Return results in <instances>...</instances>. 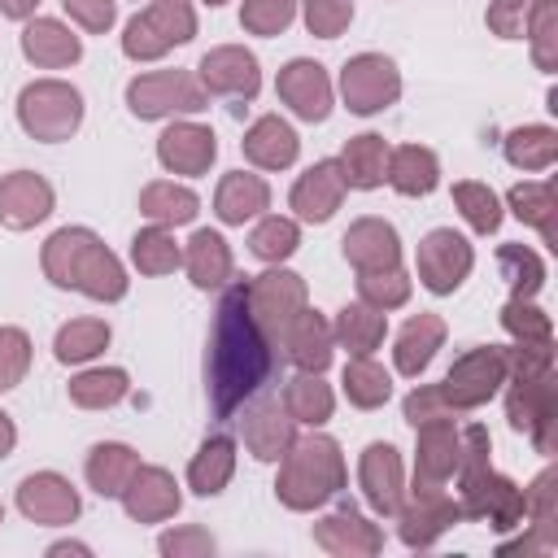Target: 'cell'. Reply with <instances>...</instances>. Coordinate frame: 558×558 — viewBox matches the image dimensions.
Here are the masks:
<instances>
[{"instance_id": "49", "label": "cell", "mask_w": 558, "mask_h": 558, "mask_svg": "<svg viewBox=\"0 0 558 558\" xmlns=\"http://www.w3.org/2000/svg\"><path fill=\"white\" fill-rule=\"evenodd\" d=\"M410 292H414V283H410V275H405L401 266L357 275V301H362V305H371V310H379V314L401 310V305L410 301Z\"/></svg>"}, {"instance_id": "37", "label": "cell", "mask_w": 558, "mask_h": 558, "mask_svg": "<svg viewBox=\"0 0 558 558\" xmlns=\"http://www.w3.org/2000/svg\"><path fill=\"white\" fill-rule=\"evenodd\" d=\"M279 405L288 410L292 423H305V427H323L336 410V392L331 384L318 375V371H296L288 384H283V397Z\"/></svg>"}, {"instance_id": "18", "label": "cell", "mask_w": 558, "mask_h": 558, "mask_svg": "<svg viewBox=\"0 0 558 558\" xmlns=\"http://www.w3.org/2000/svg\"><path fill=\"white\" fill-rule=\"evenodd\" d=\"M523 523H527V536L501 545V554H545L558 545V475L545 466L527 488H523Z\"/></svg>"}, {"instance_id": "50", "label": "cell", "mask_w": 558, "mask_h": 558, "mask_svg": "<svg viewBox=\"0 0 558 558\" xmlns=\"http://www.w3.org/2000/svg\"><path fill=\"white\" fill-rule=\"evenodd\" d=\"M527 44H532L536 70L554 74L558 70V0H536L532 26H527Z\"/></svg>"}, {"instance_id": "43", "label": "cell", "mask_w": 558, "mask_h": 558, "mask_svg": "<svg viewBox=\"0 0 558 558\" xmlns=\"http://www.w3.org/2000/svg\"><path fill=\"white\" fill-rule=\"evenodd\" d=\"M70 401L78 410H109L131 392V375L122 366H87L70 379Z\"/></svg>"}, {"instance_id": "44", "label": "cell", "mask_w": 558, "mask_h": 558, "mask_svg": "<svg viewBox=\"0 0 558 558\" xmlns=\"http://www.w3.org/2000/svg\"><path fill=\"white\" fill-rule=\"evenodd\" d=\"M131 266H135L140 275H153V279H157V275H170V270L183 266V244L174 240L170 227L153 222V227L135 231V240H131Z\"/></svg>"}, {"instance_id": "45", "label": "cell", "mask_w": 558, "mask_h": 558, "mask_svg": "<svg viewBox=\"0 0 558 558\" xmlns=\"http://www.w3.org/2000/svg\"><path fill=\"white\" fill-rule=\"evenodd\" d=\"M301 248V227L296 218H283V214H262L257 227L248 231V253L266 266H283L292 253Z\"/></svg>"}, {"instance_id": "54", "label": "cell", "mask_w": 558, "mask_h": 558, "mask_svg": "<svg viewBox=\"0 0 558 558\" xmlns=\"http://www.w3.org/2000/svg\"><path fill=\"white\" fill-rule=\"evenodd\" d=\"M401 414H405V423L410 427H423V423H458L462 418V410H453L449 405V397L440 392V384H418L405 401H401Z\"/></svg>"}, {"instance_id": "20", "label": "cell", "mask_w": 558, "mask_h": 558, "mask_svg": "<svg viewBox=\"0 0 558 558\" xmlns=\"http://www.w3.org/2000/svg\"><path fill=\"white\" fill-rule=\"evenodd\" d=\"M344 192H349V183L340 174V161L336 157H323L305 174H296V183L288 192V205H292V214L301 222H327L344 205Z\"/></svg>"}, {"instance_id": "11", "label": "cell", "mask_w": 558, "mask_h": 558, "mask_svg": "<svg viewBox=\"0 0 558 558\" xmlns=\"http://www.w3.org/2000/svg\"><path fill=\"white\" fill-rule=\"evenodd\" d=\"M414 266H418V283L432 292V296H453L471 266H475V248L466 235H458L453 227H436L418 240V253H414Z\"/></svg>"}, {"instance_id": "22", "label": "cell", "mask_w": 558, "mask_h": 558, "mask_svg": "<svg viewBox=\"0 0 558 558\" xmlns=\"http://www.w3.org/2000/svg\"><path fill=\"white\" fill-rule=\"evenodd\" d=\"M218 157V135L205 126V122H170L161 135H157V161L170 170V174H205Z\"/></svg>"}, {"instance_id": "60", "label": "cell", "mask_w": 558, "mask_h": 558, "mask_svg": "<svg viewBox=\"0 0 558 558\" xmlns=\"http://www.w3.org/2000/svg\"><path fill=\"white\" fill-rule=\"evenodd\" d=\"M35 9H39V0H0V17H13V22L35 17Z\"/></svg>"}, {"instance_id": "58", "label": "cell", "mask_w": 558, "mask_h": 558, "mask_svg": "<svg viewBox=\"0 0 558 558\" xmlns=\"http://www.w3.org/2000/svg\"><path fill=\"white\" fill-rule=\"evenodd\" d=\"M157 549L166 554V558H209L214 549H218V541L205 532V527H174V532H161V541H157Z\"/></svg>"}, {"instance_id": "63", "label": "cell", "mask_w": 558, "mask_h": 558, "mask_svg": "<svg viewBox=\"0 0 558 558\" xmlns=\"http://www.w3.org/2000/svg\"><path fill=\"white\" fill-rule=\"evenodd\" d=\"M205 4H209V9H218V4H227V0H205Z\"/></svg>"}, {"instance_id": "39", "label": "cell", "mask_w": 558, "mask_h": 558, "mask_svg": "<svg viewBox=\"0 0 558 558\" xmlns=\"http://www.w3.org/2000/svg\"><path fill=\"white\" fill-rule=\"evenodd\" d=\"M331 336H336L340 349H349V357H371V353L384 344V336H388V318H384L379 310L353 301V305H344V310L336 314Z\"/></svg>"}, {"instance_id": "14", "label": "cell", "mask_w": 558, "mask_h": 558, "mask_svg": "<svg viewBox=\"0 0 558 558\" xmlns=\"http://www.w3.org/2000/svg\"><path fill=\"white\" fill-rule=\"evenodd\" d=\"M310 305V292H305V279L296 270H283V266H270L262 270L257 279H248V310L253 318L262 323V331L279 344L283 327Z\"/></svg>"}, {"instance_id": "59", "label": "cell", "mask_w": 558, "mask_h": 558, "mask_svg": "<svg viewBox=\"0 0 558 558\" xmlns=\"http://www.w3.org/2000/svg\"><path fill=\"white\" fill-rule=\"evenodd\" d=\"M65 13L87 31V35H105L118 22V0H61Z\"/></svg>"}, {"instance_id": "19", "label": "cell", "mask_w": 558, "mask_h": 558, "mask_svg": "<svg viewBox=\"0 0 558 558\" xmlns=\"http://www.w3.org/2000/svg\"><path fill=\"white\" fill-rule=\"evenodd\" d=\"M314 545L331 558H375L384 549V527L362 519L353 506H340L314 523Z\"/></svg>"}, {"instance_id": "28", "label": "cell", "mask_w": 558, "mask_h": 558, "mask_svg": "<svg viewBox=\"0 0 558 558\" xmlns=\"http://www.w3.org/2000/svg\"><path fill=\"white\" fill-rule=\"evenodd\" d=\"M240 153H244V161L257 166V170H288V166L296 161V153H301V140H296V131H292L279 113H262V118L244 131Z\"/></svg>"}, {"instance_id": "5", "label": "cell", "mask_w": 558, "mask_h": 558, "mask_svg": "<svg viewBox=\"0 0 558 558\" xmlns=\"http://www.w3.org/2000/svg\"><path fill=\"white\" fill-rule=\"evenodd\" d=\"M192 35H196V9H192V0H148L122 26V52L131 61H161L170 48L187 44Z\"/></svg>"}, {"instance_id": "6", "label": "cell", "mask_w": 558, "mask_h": 558, "mask_svg": "<svg viewBox=\"0 0 558 558\" xmlns=\"http://www.w3.org/2000/svg\"><path fill=\"white\" fill-rule=\"evenodd\" d=\"M126 109L140 122H161L174 113H201L209 109V96L192 70H148L126 83Z\"/></svg>"}, {"instance_id": "7", "label": "cell", "mask_w": 558, "mask_h": 558, "mask_svg": "<svg viewBox=\"0 0 558 558\" xmlns=\"http://www.w3.org/2000/svg\"><path fill=\"white\" fill-rule=\"evenodd\" d=\"M458 506H462V519L488 523L493 532H514V527H523V510H527L523 488H519L510 475L493 471V462L480 466V471L458 475Z\"/></svg>"}, {"instance_id": "48", "label": "cell", "mask_w": 558, "mask_h": 558, "mask_svg": "<svg viewBox=\"0 0 558 558\" xmlns=\"http://www.w3.org/2000/svg\"><path fill=\"white\" fill-rule=\"evenodd\" d=\"M453 205H458V214L466 218V227L480 231V235H493V231L501 227V218H506L497 192H493L488 183H475V179L453 183Z\"/></svg>"}, {"instance_id": "16", "label": "cell", "mask_w": 558, "mask_h": 558, "mask_svg": "<svg viewBox=\"0 0 558 558\" xmlns=\"http://www.w3.org/2000/svg\"><path fill=\"white\" fill-rule=\"evenodd\" d=\"M357 484H362L366 506H371L379 519L397 514L401 501H405V466H401L397 445L371 440V445L362 449V458H357Z\"/></svg>"}, {"instance_id": "1", "label": "cell", "mask_w": 558, "mask_h": 558, "mask_svg": "<svg viewBox=\"0 0 558 558\" xmlns=\"http://www.w3.org/2000/svg\"><path fill=\"white\" fill-rule=\"evenodd\" d=\"M209 401L222 418H231L270 375H275V340L248 310V279L231 283L218 301L209 331Z\"/></svg>"}, {"instance_id": "4", "label": "cell", "mask_w": 558, "mask_h": 558, "mask_svg": "<svg viewBox=\"0 0 558 558\" xmlns=\"http://www.w3.org/2000/svg\"><path fill=\"white\" fill-rule=\"evenodd\" d=\"M17 122L39 144H61L83 126V92L65 78H35L17 92Z\"/></svg>"}, {"instance_id": "13", "label": "cell", "mask_w": 558, "mask_h": 558, "mask_svg": "<svg viewBox=\"0 0 558 558\" xmlns=\"http://www.w3.org/2000/svg\"><path fill=\"white\" fill-rule=\"evenodd\" d=\"M196 78L205 87V96H222L231 105H248L262 92V65L244 44H218L201 57Z\"/></svg>"}, {"instance_id": "3", "label": "cell", "mask_w": 558, "mask_h": 558, "mask_svg": "<svg viewBox=\"0 0 558 558\" xmlns=\"http://www.w3.org/2000/svg\"><path fill=\"white\" fill-rule=\"evenodd\" d=\"M344 480H349V466H344L340 445L323 432H310V436H296L288 445V453L279 458L275 497H279V506L305 514V510L327 506L344 488Z\"/></svg>"}, {"instance_id": "46", "label": "cell", "mask_w": 558, "mask_h": 558, "mask_svg": "<svg viewBox=\"0 0 558 558\" xmlns=\"http://www.w3.org/2000/svg\"><path fill=\"white\" fill-rule=\"evenodd\" d=\"M340 388H344L349 405H357V410H379V405L392 397V375H388L375 357H349V362H344V375H340Z\"/></svg>"}, {"instance_id": "23", "label": "cell", "mask_w": 558, "mask_h": 558, "mask_svg": "<svg viewBox=\"0 0 558 558\" xmlns=\"http://www.w3.org/2000/svg\"><path fill=\"white\" fill-rule=\"evenodd\" d=\"M52 183L35 170H13L0 179V227L31 231L52 214Z\"/></svg>"}, {"instance_id": "33", "label": "cell", "mask_w": 558, "mask_h": 558, "mask_svg": "<svg viewBox=\"0 0 558 558\" xmlns=\"http://www.w3.org/2000/svg\"><path fill=\"white\" fill-rule=\"evenodd\" d=\"M140 471V453L122 440H100L87 449V462H83V475H87V488L100 493V497H122V488L131 484V475Z\"/></svg>"}, {"instance_id": "12", "label": "cell", "mask_w": 558, "mask_h": 558, "mask_svg": "<svg viewBox=\"0 0 558 558\" xmlns=\"http://www.w3.org/2000/svg\"><path fill=\"white\" fill-rule=\"evenodd\" d=\"M453 523H462V506L445 493V484H414L410 501L397 510V536L410 549H432Z\"/></svg>"}, {"instance_id": "61", "label": "cell", "mask_w": 558, "mask_h": 558, "mask_svg": "<svg viewBox=\"0 0 558 558\" xmlns=\"http://www.w3.org/2000/svg\"><path fill=\"white\" fill-rule=\"evenodd\" d=\"M13 445H17V427H13V418L0 410V458H9Z\"/></svg>"}, {"instance_id": "62", "label": "cell", "mask_w": 558, "mask_h": 558, "mask_svg": "<svg viewBox=\"0 0 558 558\" xmlns=\"http://www.w3.org/2000/svg\"><path fill=\"white\" fill-rule=\"evenodd\" d=\"M61 554H92L83 541H57V545H48V558H61Z\"/></svg>"}, {"instance_id": "64", "label": "cell", "mask_w": 558, "mask_h": 558, "mask_svg": "<svg viewBox=\"0 0 558 558\" xmlns=\"http://www.w3.org/2000/svg\"><path fill=\"white\" fill-rule=\"evenodd\" d=\"M0 523H4V506H0Z\"/></svg>"}, {"instance_id": "53", "label": "cell", "mask_w": 558, "mask_h": 558, "mask_svg": "<svg viewBox=\"0 0 558 558\" xmlns=\"http://www.w3.org/2000/svg\"><path fill=\"white\" fill-rule=\"evenodd\" d=\"M506 353V379L554 375V340H514Z\"/></svg>"}, {"instance_id": "17", "label": "cell", "mask_w": 558, "mask_h": 558, "mask_svg": "<svg viewBox=\"0 0 558 558\" xmlns=\"http://www.w3.org/2000/svg\"><path fill=\"white\" fill-rule=\"evenodd\" d=\"M17 510L39 527H65L78 519V488L57 471H35L17 484Z\"/></svg>"}, {"instance_id": "29", "label": "cell", "mask_w": 558, "mask_h": 558, "mask_svg": "<svg viewBox=\"0 0 558 558\" xmlns=\"http://www.w3.org/2000/svg\"><path fill=\"white\" fill-rule=\"evenodd\" d=\"M270 209V183L262 174H248V170H231L218 179V192H214V214L222 227H244L248 218H262Z\"/></svg>"}, {"instance_id": "2", "label": "cell", "mask_w": 558, "mask_h": 558, "mask_svg": "<svg viewBox=\"0 0 558 558\" xmlns=\"http://www.w3.org/2000/svg\"><path fill=\"white\" fill-rule=\"evenodd\" d=\"M44 279L52 288H74L92 301H122L126 296V266L118 262V253L92 231V227H61L44 240L39 253Z\"/></svg>"}, {"instance_id": "38", "label": "cell", "mask_w": 558, "mask_h": 558, "mask_svg": "<svg viewBox=\"0 0 558 558\" xmlns=\"http://www.w3.org/2000/svg\"><path fill=\"white\" fill-rule=\"evenodd\" d=\"M336 161H340V174H344L349 187L371 192V187H379L384 174H388V144H384V135L362 131V135L344 140V148H340Z\"/></svg>"}, {"instance_id": "34", "label": "cell", "mask_w": 558, "mask_h": 558, "mask_svg": "<svg viewBox=\"0 0 558 558\" xmlns=\"http://www.w3.org/2000/svg\"><path fill=\"white\" fill-rule=\"evenodd\" d=\"M384 183L392 192H401V196H432L436 183H440V161L423 144L388 148V174H384Z\"/></svg>"}, {"instance_id": "24", "label": "cell", "mask_w": 558, "mask_h": 558, "mask_svg": "<svg viewBox=\"0 0 558 558\" xmlns=\"http://www.w3.org/2000/svg\"><path fill=\"white\" fill-rule=\"evenodd\" d=\"M340 244H344V262H349L357 275L401 266V240H397V227H392L388 218H357V222L344 231Z\"/></svg>"}, {"instance_id": "15", "label": "cell", "mask_w": 558, "mask_h": 558, "mask_svg": "<svg viewBox=\"0 0 558 558\" xmlns=\"http://www.w3.org/2000/svg\"><path fill=\"white\" fill-rule=\"evenodd\" d=\"M275 92L301 122H327V113L336 105V87H331L327 70L310 57H292L288 65H279Z\"/></svg>"}, {"instance_id": "42", "label": "cell", "mask_w": 558, "mask_h": 558, "mask_svg": "<svg viewBox=\"0 0 558 558\" xmlns=\"http://www.w3.org/2000/svg\"><path fill=\"white\" fill-rule=\"evenodd\" d=\"M109 336H113V331H109L105 318H70V323L57 327L52 353H57L61 366H83V362H92L96 353L109 349Z\"/></svg>"}, {"instance_id": "9", "label": "cell", "mask_w": 558, "mask_h": 558, "mask_svg": "<svg viewBox=\"0 0 558 558\" xmlns=\"http://www.w3.org/2000/svg\"><path fill=\"white\" fill-rule=\"evenodd\" d=\"M340 96H344V109L357 113V118L384 113L401 96V70H397V61L384 57V52H357V57H349L344 70H340Z\"/></svg>"}, {"instance_id": "31", "label": "cell", "mask_w": 558, "mask_h": 558, "mask_svg": "<svg viewBox=\"0 0 558 558\" xmlns=\"http://www.w3.org/2000/svg\"><path fill=\"white\" fill-rule=\"evenodd\" d=\"M292 440H296V423L279 401H257L253 410H244V449L257 462H279Z\"/></svg>"}, {"instance_id": "21", "label": "cell", "mask_w": 558, "mask_h": 558, "mask_svg": "<svg viewBox=\"0 0 558 558\" xmlns=\"http://www.w3.org/2000/svg\"><path fill=\"white\" fill-rule=\"evenodd\" d=\"M118 501H122L126 519H135V523H166V519L179 514L183 493H179V484L166 466H144L140 462V471L131 475V484L122 488Z\"/></svg>"}, {"instance_id": "47", "label": "cell", "mask_w": 558, "mask_h": 558, "mask_svg": "<svg viewBox=\"0 0 558 558\" xmlns=\"http://www.w3.org/2000/svg\"><path fill=\"white\" fill-rule=\"evenodd\" d=\"M497 270H501V279H506L510 296L532 301V296L545 288V262H541V253L527 248V244H501V248H497Z\"/></svg>"}, {"instance_id": "36", "label": "cell", "mask_w": 558, "mask_h": 558, "mask_svg": "<svg viewBox=\"0 0 558 558\" xmlns=\"http://www.w3.org/2000/svg\"><path fill=\"white\" fill-rule=\"evenodd\" d=\"M231 475H235V440L222 436V432L205 436L201 449L187 462V488L196 497H218L231 484Z\"/></svg>"}, {"instance_id": "27", "label": "cell", "mask_w": 558, "mask_h": 558, "mask_svg": "<svg viewBox=\"0 0 558 558\" xmlns=\"http://www.w3.org/2000/svg\"><path fill=\"white\" fill-rule=\"evenodd\" d=\"M414 484H449L462 453V432L453 423H423L414 427Z\"/></svg>"}, {"instance_id": "10", "label": "cell", "mask_w": 558, "mask_h": 558, "mask_svg": "<svg viewBox=\"0 0 558 558\" xmlns=\"http://www.w3.org/2000/svg\"><path fill=\"white\" fill-rule=\"evenodd\" d=\"M506 384V353L497 344H475L462 357H453L449 375L440 379V392L449 397L453 410L471 414L480 405H488Z\"/></svg>"}, {"instance_id": "55", "label": "cell", "mask_w": 558, "mask_h": 558, "mask_svg": "<svg viewBox=\"0 0 558 558\" xmlns=\"http://www.w3.org/2000/svg\"><path fill=\"white\" fill-rule=\"evenodd\" d=\"M301 17L314 39H340L353 22V0H301Z\"/></svg>"}, {"instance_id": "30", "label": "cell", "mask_w": 558, "mask_h": 558, "mask_svg": "<svg viewBox=\"0 0 558 558\" xmlns=\"http://www.w3.org/2000/svg\"><path fill=\"white\" fill-rule=\"evenodd\" d=\"M445 318L440 314H414L401 331H397V340H392V366H397V375H405V379H418L427 366H432V357H436V349L445 344Z\"/></svg>"}, {"instance_id": "8", "label": "cell", "mask_w": 558, "mask_h": 558, "mask_svg": "<svg viewBox=\"0 0 558 558\" xmlns=\"http://www.w3.org/2000/svg\"><path fill=\"white\" fill-rule=\"evenodd\" d=\"M506 418L514 432H523L536 453H558V379L536 375V379H506Z\"/></svg>"}, {"instance_id": "35", "label": "cell", "mask_w": 558, "mask_h": 558, "mask_svg": "<svg viewBox=\"0 0 558 558\" xmlns=\"http://www.w3.org/2000/svg\"><path fill=\"white\" fill-rule=\"evenodd\" d=\"M506 205H510V214H514L519 222L536 227L549 248H558V187H554L549 179H541V183H536V179L514 183V187L506 192Z\"/></svg>"}, {"instance_id": "26", "label": "cell", "mask_w": 558, "mask_h": 558, "mask_svg": "<svg viewBox=\"0 0 558 558\" xmlns=\"http://www.w3.org/2000/svg\"><path fill=\"white\" fill-rule=\"evenodd\" d=\"M283 353H288V362L296 366V371H327L331 366V357H336V336H331V323L318 314V310H301L288 327H283Z\"/></svg>"}, {"instance_id": "25", "label": "cell", "mask_w": 558, "mask_h": 558, "mask_svg": "<svg viewBox=\"0 0 558 558\" xmlns=\"http://www.w3.org/2000/svg\"><path fill=\"white\" fill-rule=\"evenodd\" d=\"M17 44H22V57L39 70H65L83 57V39L57 17H26Z\"/></svg>"}, {"instance_id": "41", "label": "cell", "mask_w": 558, "mask_h": 558, "mask_svg": "<svg viewBox=\"0 0 558 558\" xmlns=\"http://www.w3.org/2000/svg\"><path fill=\"white\" fill-rule=\"evenodd\" d=\"M501 153L514 170H549L558 161V131L545 126V122H527V126H514L506 140H501Z\"/></svg>"}, {"instance_id": "56", "label": "cell", "mask_w": 558, "mask_h": 558, "mask_svg": "<svg viewBox=\"0 0 558 558\" xmlns=\"http://www.w3.org/2000/svg\"><path fill=\"white\" fill-rule=\"evenodd\" d=\"M31 371V336L22 327H0V392L17 388Z\"/></svg>"}, {"instance_id": "52", "label": "cell", "mask_w": 558, "mask_h": 558, "mask_svg": "<svg viewBox=\"0 0 558 558\" xmlns=\"http://www.w3.org/2000/svg\"><path fill=\"white\" fill-rule=\"evenodd\" d=\"M501 327L514 340H554V318L545 310H536L532 301H523V296H510L501 305Z\"/></svg>"}, {"instance_id": "51", "label": "cell", "mask_w": 558, "mask_h": 558, "mask_svg": "<svg viewBox=\"0 0 558 558\" xmlns=\"http://www.w3.org/2000/svg\"><path fill=\"white\" fill-rule=\"evenodd\" d=\"M296 4L301 0H240V26L248 35H262V39L283 35L296 17Z\"/></svg>"}, {"instance_id": "40", "label": "cell", "mask_w": 558, "mask_h": 558, "mask_svg": "<svg viewBox=\"0 0 558 558\" xmlns=\"http://www.w3.org/2000/svg\"><path fill=\"white\" fill-rule=\"evenodd\" d=\"M140 214L148 222H161V227H183L201 214V196L174 179H153L144 192H140Z\"/></svg>"}, {"instance_id": "32", "label": "cell", "mask_w": 558, "mask_h": 558, "mask_svg": "<svg viewBox=\"0 0 558 558\" xmlns=\"http://www.w3.org/2000/svg\"><path fill=\"white\" fill-rule=\"evenodd\" d=\"M183 270H187V279H192V288H201V292L227 288V279H231V270H235L231 244H227L218 231H209V227L192 231V240L183 244Z\"/></svg>"}, {"instance_id": "57", "label": "cell", "mask_w": 558, "mask_h": 558, "mask_svg": "<svg viewBox=\"0 0 558 558\" xmlns=\"http://www.w3.org/2000/svg\"><path fill=\"white\" fill-rule=\"evenodd\" d=\"M532 9L536 0H493L484 22L497 39H527V26H532Z\"/></svg>"}]
</instances>
